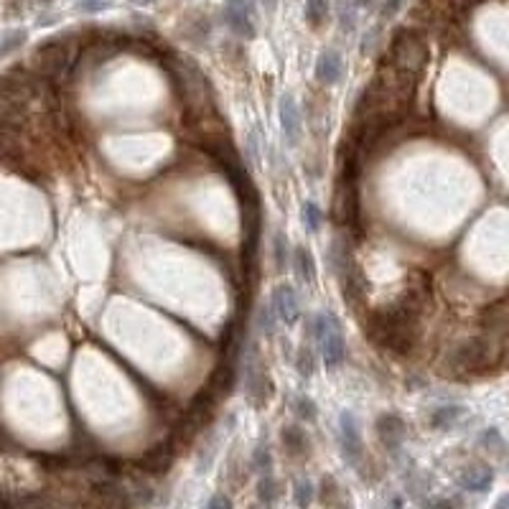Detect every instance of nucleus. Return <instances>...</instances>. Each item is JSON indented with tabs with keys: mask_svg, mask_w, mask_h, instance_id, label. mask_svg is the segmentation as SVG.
I'll return each instance as SVG.
<instances>
[{
	"mask_svg": "<svg viewBox=\"0 0 509 509\" xmlns=\"http://www.w3.org/2000/svg\"><path fill=\"white\" fill-rule=\"evenodd\" d=\"M168 72L174 77L179 94H181L183 105H186V115L217 112L212 84L204 77V72L196 67V61H191L188 56H174L168 61Z\"/></svg>",
	"mask_w": 509,
	"mask_h": 509,
	"instance_id": "1",
	"label": "nucleus"
},
{
	"mask_svg": "<svg viewBox=\"0 0 509 509\" xmlns=\"http://www.w3.org/2000/svg\"><path fill=\"white\" fill-rule=\"evenodd\" d=\"M499 359H502V344H494V339L487 336H471L451 349L446 356V367L453 375H474L496 367Z\"/></svg>",
	"mask_w": 509,
	"mask_h": 509,
	"instance_id": "2",
	"label": "nucleus"
},
{
	"mask_svg": "<svg viewBox=\"0 0 509 509\" xmlns=\"http://www.w3.org/2000/svg\"><path fill=\"white\" fill-rule=\"evenodd\" d=\"M430 51L428 44L418 31H410V28H402L397 31L392 44H389V67H395L397 72L410 74V77H420V72L428 67Z\"/></svg>",
	"mask_w": 509,
	"mask_h": 509,
	"instance_id": "3",
	"label": "nucleus"
},
{
	"mask_svg": "<svg viewBox=\"0 0 509 509\" xmlns=\"http://www.w3.org/2000/svg\"><path fill=\"white\" fill-rule=\"evenodd\" d=\"M31 67H34V77L39 82L61 84V82L69 77V72L74 69L72 49H69L67 41L61 39L46 41L44 46L36 49L34 59H31Z\"/></svg>",
	"mask_w": 509,
	"mask_h": 509,
	"instance_id": "4",
	"label": "nucleus"
},
{
	"mask_svg": "<svg viewBox=\"0 0 509 509\" xmlns=\"http://www.w3.org/2000/svg\"><path fill=\"white\" fill-rule=\"evenodd\" d=\"M311 336L316 342L321 344V356L326 369H336L344 362L347 356V344H344V331H342V321L336 318L334 314H318L311 321Z\"/></svg>",
	"mask_w": 509,
	"mask_h": 509,
	"instance_id": "5",
	"label": "nucleus"
},
{
	"mask_svg": "<svg viewBox=\"0 0 509 509\" xmlns=\"http://www.w3.org/2000/svg\"><path fill=\"white\" fill-rule=\"evenodd\" d=\"M334 217L352 235H359V232H362V204H359L356 181H349V179L339 176V181H336V196H334Z\"/></svg>",
	"mask_w": 509,
	"mask_h": 509,
	"instance_id": "6",
	"label": "nucleus"
},
{
	"mask_svg": "<svg viewBox=\"0 0 509 509\" xmlns=\"http://www.w3.org/2000/svg\"><path fill=\"white\" fill-rule=\"evenodd\" d=\"M245 392H247V400L252 402L254 408H262L270 400V392H273L268 367L257 359V349L254 347L250 352L247 362H245Z\"/></svg>",
	"mask_w": 509,
	"mask_h": 509,
	"instance_id": "7",
	"label": "nucleus"
},
{
	"mask_svg": "<svg viewBox=\"0 0 509 509\" xmlns=\"http://www.w3.org/2000/svg\"><path fill=\"white\" fill-rule=\"evenodd\" d=\"M270 309L278 316V321L293 326L301 318V298H298L293 285H288V283L275 285L273 295H270Z\"/></svg>",
	"mask_w": 509,
	"mask_h": 509,
	"instance_id": "8",
	"label": "nucleus"
},
{
	"mask_svg": "<svg viewBox=\"0 0 509 509\" xmlns=\"http://www.w3.org/2000/svg\"><path fill=\"white\" fill-rule=\"evenodd\" d=\"M339 438H342V456L352 466L362 461V433L352 410H344L339 418Z\"/></svg>",
	"mask_w": 509,
	"mask_h": 509,
	"instance_id": "9",
	"label": "nucleus"
},
{
	"mask_svg": "<svg viewBox=\"0 0 509 509\" xmlns=\"http://www.w3.org/2000/svg\"><path fill=\"white\" fill-rule=\"evenodd\" d=\"M377 433H380V441L387 446L389 451L400 449V443L405 441V423L400 415L395 413H385V415L377 418Z\"/></svg>",
	"mask_w": 509,
	"mask_h": 509,
	"instance_id": "10",
	"label": "nucleus"
},
{
	"mask_svg": "<svg viewBox=\"0 0 509 509\" xmlns=\"http://www.w3.org/2000/svg\"><path fill=\"white\" fill-rule=\"evenodd\" d=\"M482 326L489 339H502L507 331V298H496L482 314Z\"/></svg>",
	"mask_w": 509,
	"mask_h": 509,
	"instance_id": "11",
	"label": "nucleus"
},
{
	"mask_svg": "<svg viewBox=\"0 0 509 509\" xmlns=\"http://www.w3.org/2000/svg\"><path fill=\"white\" fill-rule=\"evenodd\" d=\"M174 456H176V451L171 449V443H161V446H155V449L143 453L141 469L150 476L166 474V471L171 469V463H174Z\"/></svg>",
	"mask_w": 509,
	"mask_h": 509,
	"instance_id": "12",
	"label": "nucleus"
},
{
	"mask_svg": "<svg viewBox=\"0 0 509 509\" xmlns=\"http://www.w3.org/2000/svg\"><path fill=\"white\" fill-rule=\"evenodd\" d=\"M224 15H227V23L232 26V31L240 36H252L254 28H252V15H250V6L245 3V0H229L227 11H224Z\"/></svg>",
	"mask_w": 509,
	"mask_h": 509,
	"instance_id": "13",
	"label": "nucleus"
},
{
	"mask_svg": "<svg viewBox=\"0 0 509 509\" xmlns=\"http://www.w3.org/2000/svg\"><path fill=\"white\" fill-rule=\"evenodd\" d=\"M281 125H283V135L285 141L295 143L298 135H301V110L295 105V100L290 94H285L281 100Z\"/></svg>",
	"mask_w": 509,
	"mask_h": 509,
	"instance_id": "14",
	"label": "nucleus"
},
{
	"mask_svg": "<svg viewBox=\"0 0 509 509\" xmlns=\"http://www.w3.org/2000/svg\"><path fill=\"white\" fill-rule=\"evenodd\" d=\"M342 72H344V61L336 51H323V54L318 56V61H316V79L321 82V84H326V87H331V84H336V82L342 79Z\"/></svg>",
	"mask_w": 509,
	"mask_h": 509,
	"instance_id": "15",
	"label": "nucleus"
},
{
	"mask_svg": "<svg viewBox=\"0 0 509 509\" xmlns=\"http://www.w3.org/2000/svg\"><path fill=\"white\" fill-rule=\"evenodd\" d=\"M494 482V471L489 466H471L461 474V487L466 491H487Z\"/></svg>",
	"mask_w": 509,
	"mask_h": 509,
	"instance_id": "16",
	"label": "nucleus"
},
{
	"mask_svg": "<svg viewBox=\"0 0 509 509\" xmlns=\"http://www.w3.org/2000/svg\"><path fill=\"white\" fill-rule=\"evenodd\" d=\"M293 270L298 275V281L306 283V285H311L316 281V260L309 247L301 245V247L293 250Z\"/></svg>",
	"mask_w": 509,
	"mask_h": 509,
	"instance_id": "17",
	"label": "nucleus"
},
{
	"mask_svg": "<svg viewBox=\"0 0 509 509\" xmlns=\"http://www.w3.org/2000/svg\"><path fill=\"white\" fill-rule=\"evenodd\" d=\"M283 446L288 451L293 458H301V456L309 453V438L303 433L298 425H288V428H283Z\"/></svg>",
	"mask_w": 509,
	"mask_h": 509,
	"instance_id": "18",
	"label": "nucleus"
},
{
	"mask_svg": "<svg viewBox=\"0 0 509 509\" xmlns=\"http://www.w3.org/2000/svg\"><path fill=\"white\" fill-rule=\"evenodd\" d=\"M461 415H463L461 405H443V408L430 413V428H436V430L451 428V425H456V423L461 420Z\"/></svg>",
	"mask_w": 509,
	"mask_h": 509,
	"instance_id": "19",
	"label": "nucleus"
},
{
	"mask_svg": "<svg viewBox=\"0 0 509 509\" xmlns=\"http://www.w3.org/2000/svg\"><path fill=\"white\" fill-rule=\"evenodd\" d=\"M23 44H26V31L23 28H15V31H8L6 36H0V59L18 51Z\"/></svg>",
	"mask_w": 509,
	"mask_h": 509,
	"instance_id": "20",
	"label": "nucleus"
},
{
	"mask_svg": "<svg viewBox=\"0 0 509 509\" xmlns=\"http://www.w3.org/2000/svg\"><path fill=\"white\" fill-rule=\"evenodd\" d=\"M254 326H257V331L265 336H273L275 334V326H278V316L273 314V309L268 306H260L257 309V316H254Z\"/></svg>",
	"mask_w": 509,
	"mask_h": 509,
	"instance_id": "21",
	"label": "nucleus"
},
{
	"mask_svg": "<svg viewBox=\"0 0 509 509\" xmlns=\"http://www.w3.org/2000/svg\"><path fill=\"white\" fill-rule=\"evenodd\" d=\"M301 217H303V224H306V229H309V232H318V229H321L323 209L318 207L316 201H306V204H303Z\"/></svg>",
	"mask_w": 509,
	"mask_h": 509,
	"instance_id": "22",
	"label": "nucleus"
},
{
	"mask_svg": "<svg viewBox=\"0 0 509 509\" xmlns=\"http://www.w3.org/2000/svg\"><path fill=\"white\" fill-rule=\"evenodd\" d=\"M314 496H316V489L314 484H311V479H298V482L293 484V499L301 509L309 507V504L314 502Z\"/></svg>",
	"mask_w": 509,
	"mask_h": 509,
	"instance_id": "23",
	"label": "nucleus"
},
{
	"mask_svg": "<svg viewBox=\"0 0 509 509\" xmlns=\"http://www.w3.org/2000/svg\"><path fill=\"white\" fill-rule=\"evenodd\" d=\"M278 494H281V487H278V482H275L270 474H265L260 479V484H257V496H260V502L262 504H273L275 499H278Z\"/></svg>",
	"mask_w": 509,
	"mask_h": 509,
	"instance_id": "24",
	"label": "nucleus"
},
{
	"mask_svg": "<svg viewBox=\"0 0 509 509\" xmlns=\"http://www.w3.org/2000/svg\"><path fill=\"white\" fill-rule=\"evenodd\" d=\"M328 15V0H309L306 3V18L311 26H321Z\"/></svg>",
	"mask_w": 509,
	"mask_h": 509,
	"instance_id": "25",
	"label": "nucleus"
},
{
	"mask_svg": "<svg viewBox=\"0 0 509 509\" xmlns=\"http://www.w3.org/2000/svg\"><path fill=\"white\" fill-rule=\"evenodd\" d=\"M273 250H275V268L285 270V265H288V257H290V250H288V237L283 235V232H278V235H275Z\"/></svg>",
	"mask_w": 509,
	"mask_h": 509,
	"instance_id": "26",
	"label": "nucleus"
},
{
	"mask_svg": "<svg viewBox=\"0 0 509 509\" xmlns=\"http://www.w3.org/2000/svg\"><path fill=\"white\" fill-rule=\"evenodd\" d=\"M295 367H298V372H301L303 377H314V372H316V356H314V352H311V347H303L301 352H298Z\"/></svg>",
	"mask_w": 509,
	"mask_h": 509,
	"instance_id": "27",
	"label": "nucleus"
},
{
	"mask_svg": "<svg viewBox=\"0 0 509 509\" xmlns=\"http://www.w3.org/2000/svg\"><path fill=\"white\" fill-rule=\"evenodd\" d=\"M293 410H295V415L301 418V420H316V402L311 400V397H306V395H301L298 400H295V405H293Z\"/></svg>",
	"mask_w": 509,
	"mask_h": 509,
	"instance_id": "28",
	"label": "nucleus"
},
{
	"mask_svg": "<svg viewBox=\"0 0 509 509\" xmlns=\"http://www.w3.org/2000/svg\"><path fill=\"white\" fill-rule=\"evenodd\" d=\"M270 463H273V456H270L268 446H257L252 453V469L260 471V474H268Z\"/></svg>",
	"mask_w": 509,
	"mask_h": 509,
	"instance_id": "29",
	"label": "nucleus"
},
{
	"mask_svg": "<svg viewBox=\"0 0 509 509\" xmlns=\"http://www.w3.org/2000/svg\"><path fill=\"white\" fill-rule=\"evenodd\" d=\"M482 443H484V449H489V451H502L504 449V441H502V436H499V430H484L482 433Z\"/></svg>",
	"mask_w": 509,
	"mask_h": 509,
	"instance_id": "30",
	"label": "nucleus"
},
{
	"mask_svg": "<svg viewBox=\"0 0 509 509\" xmlns=\"http://www.w3.org/2000/svg\"><path fill=\"white\" fill-rule=\"evenodd\" d=\"M110 6V0H79L77 8L84 11V13H97V11H105Z\"/></svg>",
	"mask_w": 509,
	"mask_h": 509,
	"instance_id": "31",
	"label": "nucleus"
},
{
	"mask_svg": "<svg viewBox=\"0 0 509 509\" xmlns=\"http://www.w3.org/2000/svg\"><path fill=\"white\" fill-rule=\"evenodd\" d=\"M334 494H336V482L331 479V476H326L323 479V484H321V499H323V504H331V499H334Z\"/></svg>",
	"mask_w": 509,
	"mask_h": 509,
	"instance_id": "32",
	"label": "nucleus"
},
{
	"mask_svg": "<svg viewBox=\"0 0 509 509\" xmlns=\"http://www.w3.org/2000/svg\"><path fill=\"white\" fill-rule=\"evenodd\" d=\"M204 509H232V502H229V496L217 494V496H212V499H209Z\"/></svg>",
	"mask_w": 509,
	"mask_h": 509,
	"instance_id": "33",
	"label": "nucleus"
},
{
	"mask_svg": "<svg viewBox=\"0 0 509 509\" xmlns=\"http://www.w3.org/2000/svg\"><path fill=\"white\" fill-rule=\"evenodd\" d=\"M402 3H405V0H385V6H382V18H392V15L402 8Z\"/></svg>",
	"mask_w": 509,
	"mask_h": 509,
	"instance_id": "34",
	"label": "nucleus"
},
{
	"mask_svg": "<svg viewBox=\"0 0 509 509\" xmlns=\"http://www.w3.org/2000/svg\"><path fill=\"white\" fill-rule=\"evenodd\" d=\"M430 509H453V504H451L449 499H441V502H436Z\"/></svg>",
	"mask_w": 509,
	"mask_h": 509,
	"instance_id": "35",
	"label": "nucleus"
},
{
	"mask_svg": "<svg viewBox=\"0 0 509 509\" xmlns=\"http://www.w3.org/2000/svg\"><path fill=\"white\" fill-rule=\"evenodd\" d=\"M507 504H509V496L504 494L502 499H499V502H496V507H494V509H507Z\"/></svg>",
	"mask_w": 509,
	"mask_h": 509,
	"instance_id": "36",
	"label": "nucleus"
},
{
	"mask_svg": "<svg viewBox=\"0 0 509 509\" xmlns=\"http://www.w3.org/2000/svg\"><path fill=\"white\" fill-rule=\"evenodd\" d=\"M375 0H359V6H372Z\"/></svg>",
	"mask_w": 509,
	"mask_h": 509,
	"instance_id": "37",
	"label": "nucleus"
},
{
	"mask_svg": "<svg viewBox=\"0 0 509 509\" xmlns=\"http://www.w3.org/2000/svg\"><path fill=\"white\" fill-rule=\"evenodd\" d=\"M133 3H141V6H148V3H153V0H133Z\"/></svg>",
	"mask_w": 509,
	"mask_h": 509,
	"instance_id": "38",
	"label": "nucleus"
},
{
	"mask_svg": "<svg viewBox=\"0 0 509 509\" xmlns=\"http://www.w3.org/2000/svg\"><path fill=\"white\" fill-rule=\"evenodd\" d=\"M41 3H51V0H41Z\"/></svg>",
	"mask_w": 509,
	"mask_h": 509,
	"instance_id": "39",
	"label": "nucleus"
},
{
	"mask_svg": "<svg viewBox=\"0 0 509 509\" xmlns=\"http://www.w3.org/2000/svg\"><path fill=\"white\" fill-rule=\"evenodd\" d=\"M342 509H349V507H342Z\"/></svg>",
	"mask_w": 509,
	"mask_h": 509,
	"instance_id": "40",
	"label": "nucleus"
}]
</instances>
